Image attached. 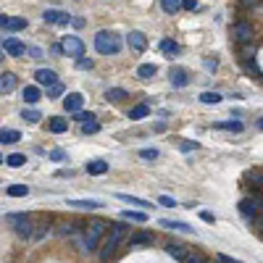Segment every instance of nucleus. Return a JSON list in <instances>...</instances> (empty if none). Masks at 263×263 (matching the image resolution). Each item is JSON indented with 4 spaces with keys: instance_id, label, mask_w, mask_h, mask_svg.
I'll return each mask as SVG.
<instances>
[{
    "instance_id": "nucleus-43",
    "label": "nucleus",
    "mask_w": 263,
    "mask_h": 263,
    "mask_svg": "<svg viewBox=\"0 0 263 263\" xmlns=\"http://www.w3.org/2000/svg\"><path fill=\"white\" fill-rule=\"evenodd\" d=\"M74 119L79 121V124H85V121H92L95 116H92V113H87V111H76V113H74Z\"/></svg>"
},
{
    "instance_id": "nucleus-4",
    "label": "nucleus",
    "mask_w": 263,
    "mask_h": 263,
    "mask_svg": "<svg viewBox=\"0 0 263 263\" xmlns=\"http://www.w3.org/2000/svg\"><path fill=\"white\" fill-rule=\"evenodd\" d=\"M63 55H69V58H82L85 55V42H82V37H76V35H69V37H63Z\"/></svg>"
},
{
    "instance_id": "nucleus-8",
    "label": "nucleus",
    "mask_w": 263,
    "mask_h": 263,
    "mask_svg": "<svg viewBox=\"0 0 263 263\" xmlns=\"http://www.w3.org/2000/svg\"><path fill=\"white\" fill-rule=\"evenodd\" d=\"M169 82H171V87H176V89L187 87L190 85V71L182 69V66H171L169 69Z\"/></svg>"
},
{
    "instance_id": "nucleus-33",
    "label": "nucleus",
    "mask_w": 263,
    "mask_h": 263,
    "mask_svg": "<svg viewBox=\"0 0 263 263\" xmlns=\"http://www.w3.org/2000/svg\"><path fill=\"white\" fill-rule=\"evenodd\" d=\"M3 163H8L11 166V169H21V166L24 163H27V158H24L21 156V153H14V156H8V158H5V161Z\"/></svg>"
},
{
    "instance_id": "nucleus-44",
    "label": "nucleus",
    "mask_w": 263,
    "mask_h": 263,
    "mask_svg": "<svg viewBox=\"0 0 263 263\" xmlns=\"http://www.w3.org/2000/svg\"><path fill=\"white\" fill-rule=\"evenodd\" d=\"M247 179L250 182H255L261 187V179H263V174H261V169H253V171H247Z\"/></svg>"
},
{
    "instance_id": "nucleus-21",
    "label": "nucleus",
    "mask_w": 263,
    "mask_h": 263,
    "mask_svg": "<svg viewBox=\"0 0 263 263\" xmlns=\"http://www.w3.org/2000/svg\"><path fill=\"white\" fill-rule=\"evenodd\" d=\"M16 89V76L14 74H0V92H14Z\"/></svg>"
},
{
    "instance_id": "nucleus-15",
    "label": "nucleus",
    "mask_w": 263,
    "mask_h": 263,
    "mask_svg": "<svg viewBox=\"0 0 263 263\" xmlns=\"http://www.w3.org/2000/svg\"><path fill=\"white\" fill-rule=\"evenodd\" d=\"M66 205H71V208H79V210H98V208H103V203L100 200H69Z\"/></svg>"
},
{
    "instance_id": "nucleus-10",
    "label": "nucleus",
    "mask_w": 263,
    "mask_h": 263,
    "mask_svg": "<svg viewBox=\"0 0 263 263\" xmlns=\"http://www.w3.org/2000/svg\"><path fill=\"white\" fill-rule=\"evenodd\" d=\"M42 18H45V24H58V27H66V24L71 21V16H69L66 11H55V8H48L42 14Z\"/></svg>"
},
{
    "instance_id": "nucleus-32",
    "label": "nucleus",
    "mask_w": 263,
    "mask_h": 263,
    "mask_svg": "<svg viewBox=\"0 0 263 263\" xmlns=\"http://www.w3.org/2000/svg\"><path fill=\"white\" fill-rule=\"evenodd\" d=\"M242 63L247 66V71H250V74H253V76H258V79H261V74H263V71H261V63L255 61L253 55H250V58H242Z\"/></svg>"
},
{
    "instance_id": "nucleus-13",
    "label": "nucleus",
    "mask_w": 263,
    "mask_h": 263,
    "mask_svg": "<svg viewBox=\"0 0 263 263\" xmlns=\"http://www.w3.org/2000/svg\"><path fill=\"white\" fill-rule=\"evenodd\" d=\"M35 79H37V85L50 87V85H55V82H58V74H55L53 69H40V71L35 74Z\"/></svg>"
},
{
    "instance_id": "nucleus-30",
    "label": "nucleus",
    "mask_w": 263,
    "mask_h": 263,
    "mask_svg": "<svg viewBox=\"0 0 263 263\" xmlns=\"http://www.w3.org/2000/svg\"><path fill=\"white\" fill-rule=\"evenodd\" d=\"M161 8H163V14L174 16L176 11L182 8V0H161Z\"/></svg>"
},
{
    "instance_id": "nucleus-51",
    "label": "nucleus",
    "mask_w": 263,
    "mask_h": 263,
    "mask_svg": "<svg viewBox=\"0 0 263 263\" xmlns=\"http://www.w3.org/2000/svg\"><path fill=\"white\" fill-rule=\"evenodd\" d=\"M200 219H203V221H208V224H213V221H216V216H213V213H208V210H200Z\"/></svg>"
},
{
    "instance_id": "nucleus-11",
    "label": "nucleus",
    "mask_w": 263,
    "mask_h": 263,
    "mask_svg": "<svg viewBox=\"0 0 263 263\" xmlns=\"http://www.w3.org/2000/svg\"><path fill=\"white\" fill-rule=\"evenodd\" d=\"M82 105H85V95H82V92H69L66 100H63V108H66V113L82 111Z\"/></svg>"
},
{
    "instance_id": "nucleus-41",
    "label": "nucleus",
    "mask_w": 263,
    "mask_h": 263,
    "mask_svg": "<svg viewBox=\"0 0 263 263\" xmlns=\"http://www.w3.org/2000/svg\"><path fill=\"white\" fill-rule=\"evenodd\" d=\"M76 66H79L82 71H87V69H92V66H95V61H92V58H85V55H82V58L76 61Z\"/></svg>"
},
{
    "instance_id": "nucleus-28",
    "label": "nucleus",
    "mask_w": 263,
    "mask_h": 263,
    "mask_svg": "<svg viewBox=\"0 0 263 263\" xmlns=\"http://www.w3.org/2000/svg\"><path fill=\"white\" fill-rule=\"evenodd\" d=\"M156 71H158V69L156 66H153V63H142V66H140L137 69V76H140V79H153V76H156Z\"/></svg>"
},
{
    "instance_id": "nucleus-18",
    "label": "nucleus",
    "mask_w": 263,
    "mask_h": 263,
    "mask_svg": "<svg viewBox=\"0 0 263 263\" xmlns=\"http://www.w3.org/2000/svg\"><path fill=\"white\" fill-rule=\"evenodd\" d=\"M3 29H8V32H21V29H27V18H21V16H11V18H5Z\"/></svg>"
},
{
    "instance_id": "nucleus-52",
    "label": "nucleus",
    "mask_w": 263,
    "mask_h": 263,
    "mask_svg": "<svg viewBox=\"0 0 263 263\" xmlns=\"http://www.w3.org/2000/svg\"><path fill=\"white\" fill-rule=\"evenodd\" d=\"M216 261H219V263H242V261H234V258H229V255H224V253H221Z\"/></svg>"
},
{
    "instance_id": "nucleus-56",
    "label": "nucleus",
    "mask_w": 263,
    "mask_h": 263,
    "mask_svg": "<svg viewBox=\"0 0 263 263\" xmlns=\"http://www.w3.org/2000/svg\"><path fill=\"white\" fill-rule=\"evenodd\" d=\"M5 18H8V16H0V27H3V24H5Z\"/></svg>"
},
{
    "instance_id": "nucleus-5",
    "label": "nucleus",
    "mask_w": 263,
    "mask_h": 263,
    "mask_svg": "<svg viewBox=\"0 0 263 263\" xmlns=\"http://www.w3.org/2000/svg\"><path fill=\"white\" fill-rule=\"evenodd\" d=\"M0 50L8 53L11 58H21V55L27 53V45L18 40V37H3V40H0Z\"/></svg>"
},
{
    "instance_id": "nucleus-55",
    "label": "nucleus",
    "mask_w": 263,
    "mask_h": 263,
    "mask_svg": "<svg viewBox=\"0 0 263 263\" xmlns=\"http://www.w3.org/2000/svg\"><path fill=\"white\" fill-rule=\"evenodd\" d=\"M50 50H53L55 55H63V48H61V45H53V48H50Z\"/></svg>"
},
{
    "instance_id": "nucleus-54",
    "label": "nucleus",
    "mask_w": 263,
    "mask_h": 263,
    "mask_svg": "<svg viewBox=\"0 0 263 263\" xmlns=\"http://www.w3.org/2000/svg\"><path fill=\"white\" fill-rule=\"evenodd\" d=\"M71 24L76 29H82V27H85V18H71Z\"/></svg>"
},
{
    "instance_id": "nucleus-19",
    "label": "nucleus",
    "mask_w": 263,
    "mask_h": 263,
    "mask_svg": "<svg viewBox=\"0 0 263 263\" xmlns=\"http://www.w3.org/2000/svg\"><path fill=\"white\" fill-rule=\"evenodd\" d=\"M213 129H224V132H234V134H240L242 129H245V126H242V121H216Z\"/></svg>"
},
{
    "instance_id": "nucleus-27",
    "label": "nucleus",
    "mask_w": 263,
    "mask_h": 263,
    "mask_svg": "<svg viewBox=\"0 0 263 263\" xmlns=\"http://www.w3.org/2000/svg\"><path fill=\"white\" fill-rule=\"evenodd\" d=\"M5 195H11V197H27L29 195V187H27V184H11V187L5 190Z\"/></svg>"
},
{
    "instance_id": "nucleus-31",
    "label": "nucleus",
    "mask_w": 263,
    "mask_h": 263,
    "mask_svg": "<svg viewBox=\"0 0 263 263\" xmlns=\"http://www.w3.org/2000/svg\"><path fill=\"white\" fill-rule=\"evenodd\" d=\"M147 113H150V108H147L145 103H140V105H134L132 111H129V119H132V121H140V119H145Z\"/></svg>"
},
{
    "instance_id": "nucleus-6",
    "label": "nucleus",
    "mask_w": 263,
    "mask_h": 263,
    "mask_svg": "<svg viewBox=\"0 0 263 263\" xmlns=\"http://www.w3.org/2000/svg\"><path fill=\"white\" fill-rule=\"evenodd\" d=\"M232 37H234V42H237V45H247V42H253V37H255L253 24H250V21H240V24H234V27H232Z\"/></svg>"
},
{
    "instance_id": "nucleus-46",
    "label": "nucleus",
    "mask_w": 263,
    "mask_h": 263,
    "mask_svg": "<svg viewBox=\"0 0 263 263\" xmlns=\"http://www.w3.org/2000/svg\"><path fill=\"white\" fill-rule=\"evenodd\" d=\"M27 53H29V55H32V58H35V61H40V58H42V55H45V53H42V50H40V48H27Z\"/></svg>"
},
{
    "instance_id": "nucleus-23",
    "label": "nucleus",
    "mask_w": 263,
    "mask_h": 263,
    "mask_svg": "<svg viewBox=\"0 0 263 263\" xmlns=\"http://www.w3.org/2000/svg\"><path fill=\"white\" fill-rule=\"evenodd\" d=\"M48 129L53 132V134H63V132L69 129V121H66V119H61V116H55V119H50V121H48Z\"/></svg>"
},
{
    "instance_id": "nucleus-38",
    "label": "nucleus",
    "mask_w": 263,
    "mask_h": 263,
    "mask_svg": "<svg viewBox=\"0 0 263 263\" xmlns=\"http://www.w3.org/2000/svg\"><path fill=\"white\" fill-rule=\"evenodd\" d=\"M184 263H208V258L203 253H187L184 255Z\"/></svg>"
},
{
    "instance_id": "nucleus-25",
    "label": "nucleus",
    "mask_w": 263,
    "mask_h": 263,
    "mask_svg": "<svg viewBox=\"0 0 263 263\" xmlns=\"http://www.w3.org/2000/svg\"><path fill=\"white\" fill-rule=\"evenodd\" d=\"M158 48H161V53H163V55H169V58L179 55V45H176L174 40H161V45H158Z\"/></svg>"
},
{
    "instance_id": "nucleus-16",
    "label": "nucleus",
    "mask_w": 263,
    "mask_h": 263,
    "mask_svg": "<svg viewBox=\"0 0 263 263\" xmlns=\"http://www.w3.org/2000/svg\"><path fill=\"white\" fill-rule=\"evenodd\" d=\"M119 200H124V203H129V205H137V208H142V210H150L153 208V203H147L142 200V197H134V195H124V192H119Z\"/></svg>"
},
{
    "instance_id": "nucleus-20",
    "label": "nucleus",
    "mask_w": 263,
    "mask_h": 263,
    "mask_svg": "<svg viewBox=\"0 0 263 263\" xmlns=\"http://www.w3.org/2000/svg\"><path fill=\"white\" fill-rule=\"evenodd\" d=\"M105 100H111V103H124V100H129V92L126 89H121V87H111L105 92Z\"/></svg>"
},
{
    "instance_id": "nucleus-45",
    "label": "nucleus",
    "mask_w": 263,
    "mask_h": 263,
    "mask_svg": "<svg viewBox=\"0 0 263 263\" xmlns=\"http://www.w3.org/2000/svg\"><path fill=\"white\" fill-rule=\"evenodd\" d=\"M48 158H50V161H66V153H63V150H50Z\"/></svg>"
},
{
    "instance_id": "nucleus-58",
    "label": "nucleus",
    "mask_w": 263,
    "mask_h": 263,
    "mask_svg": "<svg viewBox=\"0 0 263 263\" xmlns=\"http://www.w3.org/2000/svg\"><path fill=\"white\" fill-rule=\"evenodd\" d=\"M0 163H3V156H0Z\"/></svg>"
},
{
    "instance_id": "nucleus-37",
    "label": "nucleus",
    "mask_w": 263,
    "mask_h": 263,
    "mask_svg": "<svg viewBox=\"0 0 263 263\" xmlns=\"http://www.w3.org/2000/svg\"><path fill=\"white\" fill-rule=\"evenodd\" d=\"M82 132H85V134H98L100 132V124H98V121H85V124H82Z\"/></svg>"
},
{
    "instance_id": "nucleus-26",
    "label": "nucleus",
    "mask_w": 263,
    "mask_h": 263,
    "mask_svg": "<svg viewBox=\"0 0 263 263\" xmlns=\"http://www.w3.org/2000/svg\"><path fill=\"white\" fill-rule=\"evenodd\" d=\"M121 219L142 224V221H147V213H145V210H124V213H121Z\"/></svg>"
},
{
    "instance_id": "nucleus-24",
    "label": "nucleus",
    "mask_w": 263,
    "mask_h": 263,
    "mask_svg": "<svg viewBox=\"0 0 263 263\" xmlns=\"http://www.w3.org/2000/svg\"><path fill=\"white\" fill-rule=\"evenodd\" d=\"M21 140V132L18 129H0V142H5V145H14Z\"/></svg>"
},
{
    "instance_id": "nucleus-53",
    "label": "nucleus",
    "mask_w": 263,
    "mask_h": 263,
    "mask_svg": "<svg viewBox=\"0 0 263 263\" xmlns=\"http://www.w3.org/2000/svg\"><path fill=\"white\" fill-rule=\"evenodd\" d=\"M182 150H197V142H182Z\"/></svg>"
},
{
    "instance_id": "nucleus-12",
    "label": "nucleus",
    "mask_w": 263,
    "mask_h": 263,
    "mask_svg": "<svg viewBox=\"0 0 263 263\" xmlns=\"http://www.w3.org/2000/svg\"><path fill=\"white\" fill-rule=\"evenodd\" d=\"M161 227L169 229V232H184V234H195V229L184 221H171V219H161Z\"/></svg>"
},
{
    "instance_id": "nucleus-3",
    "label": "nucleus",
    "mask_w": 263,
    "mask_h": 263,
    "mask_svg": "<svg viewBox=\"0 0 263 263\" xmlns=\"http://www.w3.org/2000/svg\"><path fill=\"white\" fill-rule=\"evenodd\" d=\"M95 50L100 55H116L121 50V37L116 32H108V29H100L95 35Z\"/></svg>"
},
{
    "instance_id": "nucleus-50",
    "label": "nucleus",
    "mask_w": 263,
    "mask_h": 263,
    "mask_svg": "<svg viewBox=\"0 0 263 263\" xmlns=\"http://www.w3.org/2000/svg\"><path fill=\"white\" fill-rule=\"evenodd\" d=\"M61 234H74V224H61Z\"/></svg>"
},
{
    "instance_id": "nucleus-39",
    "label": "nucleus",
    "mask_w": 263,
    "mask_h": 263,
    "mask_svg": "<svg viewBox=\"0 0 263 263\" xmlns=\"http://www.w3.org/2000/svg\"><path fill=\"white\" fill-rule=\"evenodd\" d=\"M140 158H142V161H156L158 150H156V147H145V150H140Z\"/></svg>"
},
{
    "instance_id": "nucleus-47",
    "label": "nucleus",
    "mask_w": 263,
    "mask_h": 263,
    "mask_svg": "<svg viewBox=\"0 0 263 263\" xmlns=\"http://www.w3.org/2000/svg\"><path fill=\"white\" fill-rule=\"evenodd\" d=\"M182 8L184 11H195L197 8V0H182Z\"/></svg>"
},
{
    "instance_id": "nucleus-2",
    "label": "nucleus",
    "mask_w": 263,
    "mask_h": 263,
    "mask_svg": "<svg viewBox=\"0 0 263 263\" xmlns=\"http://www.w3.org/2000/svg\"><path fill=\"white\" fill-rule=\"evenodd\" d=\"M108 232V224L105 221H89L87 224V229H85V240H79L76 237V242H79V247H82V253H92V250H98V242H100V237Z\"/></svg>"
},
{
    "instance_id": "nucleus-35",
    "label": "nucleus",
    "mask_w": 263,
    "mask_h": 263,
    "mask_svg": "<svg viewBox=\"0 0 263 263\" xmlns=\"http://www.w3.org/2000/svg\"><path fill=\"white\" fill-rule=\"evenodd\" d=\"M5 221L14 224V227H18V224L29 221V216H27V213H8V216H5Z\"/></svg>"
},
{
    "instance_id": "nucleus-34",
    "label": "nucleus",
    "mask_w": 263,
    "mask_h": 263,
    "mask_svg": "<svg viewBox=\"0 0 263 263\" xmlns=\"http://www.w3.org/2000/svg\"><path fill=\"white\" fill-rule=\"evenodd\" d=\"M200 103H205V105H219V103H221V95H219V92H203V95H200Z\"/></svg>"
},
{
    "instance_id": "nucleus-42",
    "label": "nucleus",
    "mask_w": 263,
    "mask_h": 263,
    "mask_svg": "<svg viewBox=\"0 0 263 263\" xmlns=\"http://www.w3.org/2000/svg\"><path fill=\"white\" fill-rule=\"evenodd\" d=\"M158 205H163V208H174L176 200H174V197H169V195H161V197H158Z\"/></svg>"
},
{
    "instance_id": "nucleus-57",
    "label": "nucleus",
    "mask_w": 263,
    "mask_h": 263,
    "mask_svg": "<svg viewBox=\"0 0 263 263\" xmlns=\"http://www.w3.org/2000/svg\"><path fill=\"white\" fill-rule=\"evenodd\" d=\"M0 61H3V50H0Z\"/></svg>"
},
{
    "instance_id": "nucleus-36",
    "label": "nucleus",
    "mask_w": 263,
    "mask_h": 263,
    "mask_svg": "<svg viewBox=\"0 0 263 263\" xmlns=\"http://www.w3.org/2000/svg\"><path fill=\"white\" fill-rule=\"evenodd\" d=\"M61 95H63V82L58 79L55 85H50V87H48V98H61Z\"/></svg>"
},
{
    "instance_id": "nucleus-9",
    "label": "nucleus",
    "mask_w": 263,
    "mask_h": 263,
    "mask_svg": "<svg viewBox=\"0 0 263 263\" xmlns=\"http://www.w3.org/2000/svg\"><path fill=\"white\" fill-rule=\"evenodd\" d=\"M156 242V237L150 232H137V234H126V245L129 247H150Z\"/></svg>"
},
{
    "instance_id": "nucleus-17",
    "label": "nucleus",
    "mask_w": 263,
    "mask_h": 263,
    "mask_svg": "<svg viewBox=\"0 0 263 263\" xmlns=\"http://www.w3.org/2000/svg\"><path fill=\"white\" fill-rule=\"evenodd\" d=\"M108 169H111V166H108L105 161H89L87 163V174L89 176H103V174H108Z\"/></svg>"
},
{
    "instance_id": "nucleus-22",
    "label": "nucleus",
    "mask_w": 263,
    "mask_h": 263,
    "mask_svg": "<svg viewBox=\"0 0 263 263\" xmlns=\"http://www.w3.org/2000/svg\"><path fill=\"white\" fill-rule=\"evenodd\" d=\"M24 100H27L29 103V105H35V103H40V98H42V95H40V87H37V85H29V87H24Z\"/></svg>"
},
{
    "instance_id": "nucleus-7",
    "label": "nucleus",
    "mask_w": 263,
    "mask_h": 263,
    "mask_svg": "<svg viewBox=\"0 0 263 263\" xmlns=\"http://www.w3.org/2000/svg\"><path fill=\"white\" fill-rule=\"evenodd\" d=\"M126 45H129L132 53H145L147 50V37L140 29H132L129 35H126Z\"/></svg>"
},
{
    "instance_id": "nucleus-48",
    "label": "nucleus",
    "mask_w": 263,
    "mask_h": 263,
    "mask_svg": "<svg viewBox=\"0 0 263 263\" xmlns=\"http://www.w3.org/2000/svg\"><path fill=\"white\" fill-rule=\"evenodd\" d=\"M258 3H261V0H240L242 8H258Z\"/></svg>"
},
{
    "instance_id": "nucleus-29",
    "label": "nucleus",
    "mask_w": 263,
    "mask_h": 263,
    "mask_svg": "<svg viewBox=\"0 0 263 263\" xmlns=\"http://www.w3.org/2000/svg\"><path fill=\"white\" fill-rule=\"evenodd\" d=\"M21 119L27 121V124H37V121L42 119V113L37 111V108H24V111H21Z\"/></svg>"
},
{
    "instance_id": "nucleus-49",
    "label": "nucleus",
    "mask_w": 263,
    "mask_h": 263,
    "mask_svg": "<svg viewBox=\"0 0 263 263\" xmlns=\"http://www.w3.org/2000/svg\"><path fill=\"white\" fill-rule=\"evenodd\" d=\"M205 69H208V71H216V69H219V61H213V58H205Z\"/></svg>"
},
{
    "instance_id": "nucleus-40",
    "label": "nucleus",
    "mask_w": 263,
    "mask_h": 263,
    "mask_svg": "<svg viewBox=\"0 0 263 263\" xmlns=\"http://www.w3.org/2000/svg\"><path fill=\"white\" fill-rule=\"evenodd\" d=\"M16 234L21 237V240H24V237H29V234H32V221H24V224H18V227H16Z\"/></svg>"
},
{
    "instance_id": "nucleus-14",
    "label": "nucleus",
    "mask_w": 263,
    "mask_h": 263,
    "mask_svg": "<svg viewBox=\"0 0 263 263\" xmlns=\"http://www.w3.org/2000/svg\"><path fill=\"white\" fill-rule=\"evenodd\" d=\"M166 253H169L174 261H184V255H187V245H182V242H169V245H166Z\"/></svg>"
},
{
    "instance_id": "nucleus-1",
    "label": "nucleus",
    "mask_w": 263,
    "mask_h": 263,
    "mask_svg": "<svg viewBox=\"0 0 263 263\" xmlns=\"http://www.w3.org/2000/svg\"><path fill=\"white\" fill-rule=\"evenodd\" d=\"M108 227H111V232L105 234V242H103V250H100V261L103 263H108L113 258L116 247L126 240V234H129V229H126L124 224H108Z\"/></svg>"
}]
</instances>
